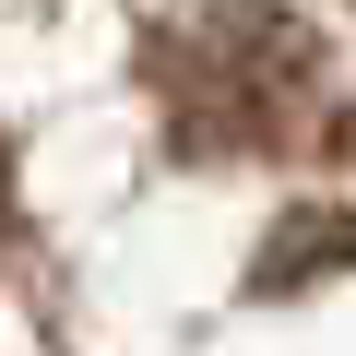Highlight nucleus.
Returning <instances> with one entry per match:
<instances>
[{"mask_svg":"<svg viewBox=\"0 0 356 356\" xmlns=\"http://www.w3.org/2000/svg\"><path fill=\"white\" fill-rule=\"evenodd\" d=\"M154 83L191 154H273L321 107V48L273 13V0H191L154 36Z\"/></svg>","mask_w":356,"mask_h":356,"instance_id":"nucleus-1","label":"nucleus"}]
</instances>
